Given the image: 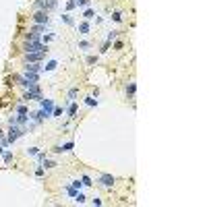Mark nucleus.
<instances>
[{
	"instance_id": "obj_9",
	"label": "nucleus",
	"mask_w": 207,
	"mask_h": 207,
	"mask_svg": "<svg viewBox=\"0 0 207 207\" xmlns=\"http://www.w3.org/2000/svg\"><path fill=\"white\" fill-rule=\"evenodd\" d=\"M43 56H46V52H33V54H27V62H40Z\"/></svg>"
},
{
	"instance_id": "obj_14",
	"label": "nucleus",
	"mask_w": 207,
	"mask_h": 207,
	"mask_svg": "<svg viewBox=\"0 0 207 207\" xmlns=\"http://www.w3.org/2000/svg\"><path fill=\"white\" fill-rule=\"evenodd\" d=\"M73 147H75V143H73V141H69V143H64L60 149H62V151H73Z\"/></svg>"
},
{
	"instance_id": "obj_25",
	"label": "nucleus",
	"mask_w": 207,
	"mask_h": 207,
	"mask_svg": "<svg viewBox=\"0 0 207 207\" xmlns=\"http://www.w3.org/2000/svg\"><path fill=\"white\" fill-rule=\"evenodd\" d=\"M27 153H29V155H38V153H40V149H38V147H29V149H27Z\"/></svg>"
},
{
	"instance_id": "obj_19",
	"label": "nucleus",
	"mask_w": 207,
	"mask_h": 207,
	"mask_svg": "<svg viewBox=\"0 0 207 207\" xmlns=\"http://www.w3.org/2000/svg\"><path fill=\"white\" fill-rule=\"evenodd\" d=\"M75 201H77V203H85V195H83V193H77V195H75Z\"/></svg>"
},
{
	"instance_id": "obj_31",
	"label": "nucleus",
	"mask_w": 207,
	"mask_h": 207,
	"mask_svg": "<svg viewBox=\"0 0 207 207\" xmlns=\"http://www.w3.org/2000/svg\"><path fill=\"white\" fill-rule=\"evenodd\" d=\"M95 62H97V56H89L87 58V64H95Z\"/></svg>"
},
{
	"instance_id": "obj_16",
	"label": "nucleus",
	"mask_w": 207,
	"mask_h": 207,
	"mask_svg": "<svg viewBox=\"0 0 207 207\" xmlns=\"http://www.w3.org/2000/svg\"><path fill=\"white\" fill-rule=\"evenodd\" d=\"M135 91H137V85H135V83H130V85L126 87V93H128V95H135Z\"/></svg>"
},
{
	"instance_id": "obj_20",
	"label": "nucleus",
	"mask_w": 207,
	"mask_h": 207,
	"mask_svg": "<svg viewBox=\"0 0 207 207\" xmlns=\"http://www.w3.org/2000/svg\"><path fill=\"white\" fill-rule=\"evenodd\" d=\"M75 6H77V0H69L66 2V10H73Z\"/></svg>"
},
{
	"instance_id": "obj_15",
	"label": "nucleus",
	"mask_w": 207,
	"mask_h": 207,
	"mask_svg": "<svg viewBox=\"0 0 207 207\" xmlns=\"http://www.w3.org/2000/svg\"><path fill=\"white\" fill-rule=\"evenodd\" d=\"M62 21H64L66 25H73V23H75V21H73V17H71L69 13H66V15H62Z\"/></svg>"
},
{
	"instance_id": "obj_10",
	"label": "nucleus",
	"mask_w": 207,
	"mask_h": 207,
	"mask_svg": "<svg viewBox=\"0 0 207 207\" xmlns=\"http://www.w3.org/2000/svg\"><path fill=\"white\" fill-rule=\"evenodd\" d=\"M89 29H91V25H89V21H81L79 23V33H89Z\"/></svg>"
},
{
	"instance_id": "obj_6",
	"label": "nucleus",
	"mask_w": 207,
	"mask_h": 207,
	"mask_svg": "<svg viewBox=\"0 0 207 207\" xmlns=\"http://www.w3.org/2000/svg\"><path fill=\"white\" fill-rule=\"evenodd\" d=\"M114 180H116V178H114L112 174H102L97 182H99L102 186H112V184H114Z\"/></svg>"
},
{
	"instance_id": "obj_12",
	"label": "nucleus",
	"mask_w": 207,
	"mask_h": 207,
	"mask_svg": "<svg viewBox=\"0 0 207 207\" xmlns=\"http://www.w3.org/2000/svg\"><path fill=\"white\" fill-rule=\"evenodd\" d=\"M93 8H85V13H83V17H85V21H89V19H93Z\"/></svg>"
},
{
	"instance_id": "obj_1",
	"label": "nucleus",
	"mask_w": 207,
	"mask_h": 207,
	"mask_svg": "<svg viewBox=\"0 0 207 207\" xmlns=\"http://www.w3.org/2000/svg\"><path fill=\"white\" fill-rule=\"evenodd\" d=\"M27 133V128L25 126H19V124H10V128H8V137H6V141L8 143H13V141H17L19 137H23Z\"/></svg>"
},
{
	"instance_id": "obj_4",
	"label": "nucleus",
	"mask_w": 207,
	"mask_h": 207,
	"mask_svg": "<svg viewBox=\"0 0 207 207\" xmlns=\"http://www.w3.org/2000/svg\"><path fill=\"white\" fill-rule=\"evenodd\" d=\"M56 2H58V0H35L33 6H35L38 10H46V13H48V10H52V8L56 6Z\"/></svg>"
},
{
	"instance_id": "obj_5",
	"label": "nucleus",
	"mask_w": 207,
	"mask_h": 207,
	"mask_svg": "<svg viewBox=\"0 0 207 207\" xmlns=\"http://www.w3.org/2000/svg\"><path fill=\"white\" fill-rule=\"evenodd\" d=\"M33 21H35L38 25H48V21H50V19H48V13H46V10H38V13L33 15Z\"/></svg>"
},
{
	"instance_id": "obj_24",
	"label": "nucleus",
	"mask_w": 207,
	"mask_h": 207,
	"mask_svg": "<svg viewBox=\"0 0 207 207\" xmlns=\"http://www.w3.org/2000/svg\"><path fill=\"white\" fill-rule=\"evenodd\" d=\"M77 93H79V89L75 87V89H71V91H69V97H71V99H75V97H77Z\"/></svg>"
},
{
	"instance_id": "obj_7",
	"label": "nucleus",
	"mask_w": 207,
	"mask_h": 207,
	"mask_svg": "<svg viewBox=\"0 0 207 207\" xmlns=\"http://www.w3.org/2000/svg\"><path fill=\"white\" fill-rule=\"evenodd\" d=\"M40 104H41V110L50 116V114H52V110H54V102H52V99H43V97H41Z\"/></svg>"
},
{
	"instance_id": "obj_13",
	"label": "nucleus",
	"mask_w": 207,
	"mask_h": 207,
	"mask_svg": "<svg viewBox=\"0 0 207 207\" xmlns=\"http://www.w3.org/2000/svg\"><path fill=\"white\" fill-rule=\"evenodd\" d=\"M56 66H58V62H56V60H50V62H48V64L43 66V71H54Z\"/></svg>"
},
{
	"instance_id": "obj_27",
	"label": "nucleus",
	"mask_w": 207,
	"mask_h": 207,
	"mask_svg": "<svg viewBox=\"0 0 207 207\" xmlns=\"http://www.w3.org/2000/svg\"><path fill=\"white\" fill-rule=\"evenodd\" d=\"M79 48H81V50H87V48H91V43H89V41H79Z\"/></svg>"
},
{
	"instance_id": "obj_23",
	"label": "nucleus",
	"mask_w": 207,
	"mask_h": 207,
	"mask_svg": "<svg viewBox=\"0 0 207 207\" xmlns=\"http://www.w3.org/2000/svg\"><path fill=\"white\" fill-rule=\"evenodd\" d=\"M41 164L46 166V168H54V166H56V164H54V162H50V160H46V158L41 160Z\"/></svg>"
},
{
	"instance_id": "obj_22",
	"label": "nucleus",
	"mask_w": 207,
	"mask_h": 207,
	"mask_svg": "<svg viewBox=\"0 0 207 207\" xmlns=\"http://www.w3.org/2000/svg\"><path fill=\"white\" fill-rule=\"evenodd\" d=\"M81 182H83V184H85V186H91V184H93L89 176H83V178H81Z\"/></svg>"
},
{
	"instance_id": "obj_29",
	"label": "nucleus",
	"mask_w": 207,
	"mask_h": 207,
	"mask_svg": "<svg viewBox=\"0 0 207 207\" xmlns=\"http://www.w3.org/2000/svg\"><path fill=\"white\" fill-rule=\"evenodd\" d=\"M17 114H27V108L25 106H17Z\"/></svg>"
},
{
	"instance_id": "obj_8",
	"label": "nucleus",
	"mask_w": 207,
	"mask_h": 207,
	"mask_svg": "<svg viewBox=\"0 0 207 207\" xmlns=\"http://www.w3.org/2000/svg\"><path fill=\"white\" fill-rule=\"evenodd\" d=\"M41 71H43V66L38 62H27V66H25V73H38L40 75Z\"/></svg>"
},
{
	"instance_id": "obj_17",
	"label": "nucleus",
	"mask_w": 207,
	"mask_h": 207,
	"mask_svg": "<svg viewBox=\"0 0 207 207\" xmlns=\"http://www.w3.org/2000/svg\"><path fill=\"white\" fill-rule=\"evenodd\" d=\"M66 193H69V195H71V197H75V195H77V193H79V191H77V189H75V186H73V184H69V186H66Z\"/></svg>"
},
{
	"instance_id": "obj_26",
	"label": "nucleus",
	"mask_w": 207,
	"mask_h": 207,
	"mask_svg": "<svg viewBox=\"0 0 207 207\" xmlns=\"http://www.w3.org/2000/svg\"><path fill=\"white\" fill-rule=\"evenodd\" d=\"M4 162H6V164L13 162V153H10V151H4Z\"/></svg>"
},
{
	"instance_id": "obj_28",
	"label": "nucleus",
	"mask_w": 207,
	"mask_h": 207,
	"mask_svg": "<svg viewBox=\"0 0 207 207\" xmlns=\"http://www.w3.org/2000/svg\"><path fill=\"white\" fill-rule=\"evenodd\" d=\"M112 19H114V21H116V23H118V21H122V15H120V13H118V10H116V13H114V15H112Z\"/></svg>"
},
{
	"instance_id": "obj_11",
	"label": "nucleus",
	"mask_w": 207,
	"mask_h": 207,
	"mask_svg": "<svg viewBox=\"0 0 207 207\" xmlns=\"http://www.w3.org/2000/svg\"><path fill=\"white\" fill-rule=\"evenodd\" d=\"M77 108H79V104H77V102H73V104L69 106V118H75V114H77Z\"/></svg>"
},
{
	"instance_id": "obj_2",
	"label": "nucleus",
	"mask_w": 207,
	"mask_h": 207,
	"mask_svg": "<svg viewBox=\"0 0 207 207\" xmlns=\"http://www.w3.org/2000/svg\"><path fill=\"white\" fill-rule=\"evenodd\" d=\"M25 52H27V54H33V52H48V46L41 43L40 40L27 41V43H25Z\"/></svg>"
},
{
	"instance_id": "obj_18",
	"label": "nucleus",
	"mask_w": 207,
	"mask_h": 207,
	"mask_svg": "<svg viewBox=\"0 0 207 207\" xmlns=\"http://www.w3.org/2000/svg\"><path fill=\"white\" fill-rule=\"evenodd\" d=\"M116 38H118V31H110V35H108V40H106V41H110V43H112Z\"/></svg>"
},
{
	"instance_id": "obj_32",
	"label": "nucleus",
	"mask_w": 207,
	"mask_h": 207,
	"mask_svg": "<svg viewBox=\"0 0 207 207\" xmlns=\"http://www.w3.org/2000/svg\"><path fill=\"white\" fill-rule=\"evenodd\" d=\"M108 48H110V41H106V43L102 46V52H108Z\"/></svg>"
},
{
	"instance_id": "obj_21",
	"label": "nucleus",
	"mask_w": 207,
	"mask_h": 207,
	"mask_svg": "<svg viewBox=\"0 0 207 207\" xmlns=\"http://www.w3.org/2000/svg\"><path fill=\"white\" fill-rule=\"evenodd\" d=\"M85 104H87V106H97V99H93V97H85Z\"/></svg>"
},
{
	"instance_id": "obj_30",
	"label": "nucleus",
	"mask_w": 207,
	"mask_h": 207,
	"mask_svg": "<svg viewBox=\"0 0 207 207\" xmlns=\"http://www.w3.org/2000/svg\"><path fill=\"white\" fill-rule=\"evenodd\" d=\"M77 6H85L87 8L89 6V0H77Z\"/></svg>"
},
{
	"instance_id": "obj_3",
	"label": "nucleus",
	"mask_w": 207,
	"mask_h": 207,
	"mask_svg": "<svg viewBox=\"0 0 207 207\" xmlns=\"http://www.w3.org/2000/svg\"><path fill=\"white\" fill-rule=\"evenodd\" d=\"M29 99H41V89H40V85H38V83L25 91V95H23V102H29Z\"/></svg>"
},
{
	"instance_id": "obj_33",
	"label": "nucleus",
	"mask_w": 207,
	"mask_h": 207,
	"mask_svg": "<svg viewBox=\"0 0 207 207\" xmlns=\"http://www.w3.org/2000/svg\"><path fill=\"white\" fill-rule=\"evenodd\" d=\"M81 184L83 182H79V180H73V186H75V189H81Z\"/></svg>"
}]
</instances>
